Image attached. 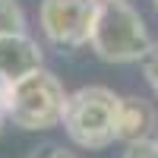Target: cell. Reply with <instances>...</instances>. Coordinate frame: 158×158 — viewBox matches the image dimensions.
<instances>
[{"label": "cell", "instance_id": "10", "mask_svg": "<svg viewBox=\"0 0 158 158\" xmlns=\"http://www.w3.org/2000/svg\"><path fill=\"white\" fill-rule=\"evenodd\" d=\"M29 158H76L70 149H63V146H57V142H44V146H38V149H32V155Z\"/></svg>", "mask_w": 158, "mask_h": 158}, {"label": "cell", "instance_id": "1", "mask_svg": "<svg viewBox=\"0 0 158 158\" xmlns=\"http://www.w3.org/2000/svg\"><path fill=\"white\" fill-rule=\"evenodd\" d=\"M67 89L51 70H35L29 76L16 79L10 85H0V108L3 117L19 127L38 133V130H51L63 120V108H67Z\"/></svg>", "mask_w": 158, "mask_h": 158}, {"label": "cell", "instance_id": "3", "mask_svg": "<svg viewBox=\"0 0 158 158\" xmlns=\"http://www.w3.org/2000/svg\"><path fill=\"white\" fill-rule=\"evenodd\" d=\"M120 95L108 85H82L67 98L63 130L79 149H108L117 139Z\"/></svg>", "mask_w": 158, "mask_h": 158}, {"label": "cell", "instance_id": "13", "mask_svg": "<svg viewBox=\"0 0 158 158\" xmlns=\"http://www.w3.org/2000/svg\"><path fill=\"white\" fill-rule=\"evenodd\" d=\"M152 6H155V13H158V0H152Z\"/></svg>", "mask_w": 158, "mask_h": 158}, {"label": "cell", "instance_id": "5", "mask_svg": "<svg viewBox=\"0 0 158 158\" xmlns=\"http://www.w3.org/2000/svg\"><path fill=\"white\" fill-rule=\"evenodd\" d=\"M41 48L25 32H6L0 35V85H10L16 79L41 70Z\"/></svg>", "mask_w": 158, "mask_h": 158}, {"label": "cell", "instance_id": "6", "mask_svg": "<svg viewBox=\"0 0 158 158\" xmlns=\"http://www.w3.org/2000/svg\"><path fill=\"white\" fill-rule=\"evenodd\" d=\"M155 111L146 98H120L117 108V139L123 142H136V139H149L155 133Z\"/></svg>", "mask_w": 158, "mask_h": 158}, {"label": "cell", "instance_id": "4", "mask_svg": "<svg viewBox=\"0 0 158 158\" xmlns=\"http://www.w3.org/2000/svg\"><path fill=\"white\" fill-rule=\"evenodd\" d=\"M101 0H41L38 25L54 48H82L92 41Z\"/></svg>", "mask_w": 158, "mask_h": 158}, {"label": "cell", "instance_id": "11", "mask_svg": "<svg viewBox=\"0 0 158 158\" xmlns=\"http://www.w3.org/2000/svg\"><path fill=\"white\" fill-rule=\"evenodd\" d=\"M3 123H6V117H3V108H0V133H3Z\"/></svg>", "mask_w": 158, "mask_h": 158}, {"label": "cell", "instance_id": "8", "mask_svg": "<svg viewBox=\"0 0 158 158\" xmlns=\"http://www.w3.org/2000/svg\"><path fill=\"white\" fill-rule=\"evenodd\" d=\"M123 158H158V142H155V139H136V142H127Z\"/></svg>", "mask_w": 158, "mask_h": 158}, {"label": "cell", "instance_id": "12", "mask_svg": "<svg viewBox=\"0 0 158 158\" xmlns=\"http://www.w3.org/2000/svg\"><path fill=\"white\" fill-rule=\"evenodd\" d=\"M155 142H158V120H155Z\"/></svg>", "mask_w": 158, "mask_h": 158}, {"label": "cell", "instance_id": "9", "mask_svg": "<svg viewBox=\"0 0 158 158\" xmlns=\"http://www.w3.org/2000/svg\"><path fill=\"white\" fill-rule=\"evenodd\" d=\"M142 73H146V82L155 89V95H158V41H152L149 54L142 57Z\"/></svg>", "mask_w": 158, "mask_h": 158}, {"label": "cell", "instance_id": "7", "mask_svg": "<svg viewBox=\"0 0 158 158\" xmlns=\"http://www.w3.org/2000/svg\"><path fill=\"white\" fill-rule=\"evenodd\" d=\"M6 32H25V13L19 0H0V35Z\"/></svg>", "mask_w": 158, "mask_h": 158}, {"label": "cell", "instance_id": "2", "mask_svg": "<svg viewBox=\"0 0 158 158\" xmlns=\"http://www.w3.org/2000/svg\"><path fill=\"white\" fill-rule=\"evenodd\" d=\"M92 51L104 63H136L149 54V25L127 0H101L98 22L92 32Z\"/></svg>", "mask_w": 158, "mask_h": 158}]
</instances>
